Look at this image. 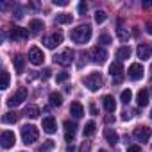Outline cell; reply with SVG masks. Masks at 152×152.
I'll return each mask as SVG.
<instances>
[{
  "mask_svg": "<svg viewBox=\"0 0 152 152\" xmlns=\"http://www.w3.org/2000/svg\"><path fill=\"white\" fill-rule=\"evenodd\" d=\"M29 61H31L34 66L43 64V61H45V54H43V50L38 48V47H32V48L29 50Z\"/></svg>",
  "mask_w": 152,
  "mask_h": 152,
  "instance_id": "52a82bcc",
  "label": "cell"
},
{
  "mask_svg": "<svg viewBox=\"0 0 152 152\" xmlns=\"http://www.w3.org/2000/svg\"><path fill=\"white\" fill-rule=\"evenodd\" d=\"M122 72H124V66H122V63L120 61H116V63H113L111 66H109V73L113 75V77H122Z\"/></svg>",
  "mask_w": 152,
  "mask_h": 152,
  "instance_id": "44dd1931",
  "label": "cell"
},
{
  "mask_svg": "<svg viewBox=\"0 0 152 152\" xmlns=\"http://www.w3.org/2000/svg\"><path fill=\"white\" fill-rule=\"evenodd\" d=\"M70 113H72V116H75V118H81V116L84 115V107H83V104H81V102H72V106H70Z\"/></svg>",
  "mask_w": 152,
  "mask_h": 152,
  "instance_id": "e0dca14e",
  "label": "cell"
},
{
  "mask_svg": "<svg viewBox=\"0 0 152 152\" xmlns=\"http://www.w3.org/2000/svg\"><path fill=\"white\" fill-rule=\"evenodd\" d=\"M136 102H138L140 107L148 106V91H147V90H140V91H138V97H136Z\"/></svg>",
  "mask_w": 152,
  "mask_h": 152,
  "instance_id": "ac0fdd59",
  "label": "cell"
},
{
  "mask_svg": "<svg viewBox=\"0 0 152 152\" xmlns=\"http://www.w3.org/2000/svg\"><path fill=\"white\" fill-rule=\"evenodd\" d=\"M66 152H75V148H73V145H68V147H66Z\"/></svg>",
  "mask_w": 152,
  "mask_h": 152,
  "instance_id": "ee69618b",
  "label": "cell"
},
{
  "mask_svg": "<svg viewBox=\"0 0 152 152\" xmlns=\"http://www.w3.org/2000/svg\"><path fill=\"white\" fill-rule=\"evenodd\" d=\"M99 152H106V150H104V148H100V150H99Z\"/></svg>",
  "mask_w": 152,
  "mask_h": 152,
  "instance_id": "f6af8a7d",
  "label": "cell"
},
{
  "mask_svg": "<svg viewBox=\"0 0 152 152\" xmlns=\"http://www.w3.org/2000/svg\"><path fill=\"white\" fill-rule=\"evenodd\" d=\"M143 66L141 64H138V63H134V64H131L129 66V79H132V81H140V79H143Z\"/></svg>",
  "mask_w": 152,
  "mask_h": 152,
  "instance_id": "8fae6325",
  "label": "cell"
},
{
  "mask_svg": "<svg viewBox=\"0 0 152 152\" xmlns=\"http://www.w3.org/2000/svg\"><path fill=\"white\" fill-rule=\"evenodd\" d=\"M99 43L109 45V43H111V36H109V34H100V38H99Z\"/></svg>",
  "mask_w": 152,
  "mask_h": 152,
  "instance_id": "e575fe53",
  "label": "cell"
},
{
  "mask_svg": "<svg viewBox=\"0 0 152 152\" xmlns=\"http://www.w3.org/2000/svg\"><path fill=\"white\" fill-rule=\"evenodd\" d=\"M120 99H122V102H124V104H129V102H131V99H132L131 90H124V91H122V95H120Z\"/></svg>",
  "mask_w": 152,
  "mask_h": 152,
  "instance_id": "4dcf8cb0",
  "label": "cell"
},
{
  "mask_svg": "<svg viewBox=\"0 0 152 152\" xmlns=\"http://www.w3.org/2000/svg\"><path fill=\"white\" fill-rule=\"evenodd\" d=\"M13 64H15L16 72L22 73L23 68H25V57H23V56H15V57H13Z\"/></svg>",
  "mask_w": 152,
  "mask_h": 152,
  "instance_id": "603a6c76",
  "label": "cell"
},
{
  "mask_svg": "<svg viewBox=\"0 0 152 152\" xmlns=\"http://www.w3.org/2000/svg\"><path fill=\"white\" fill-rule=\"evenodd\" d=\"M29 38V29H23V27H15L11 31V39L15 41H25Z\"/></svg>",
  "mask_w": 152,
  "mask_h": 152,
  "instance_id": "7c38bea8",
  "label": "cell"
},
{
  "mask_svg": "<svg viewBox=\"0 0 152 152\" xmlns=\"http://www.w3.org/2000/svg\"><path fill=\"white\" fill-rule=\"evenodd\" d=\"M116 57H118L120 63L125 61V59H129V57H131V47H120V48L116 50Z\"/></svg>",
  "mask_w": 152,
  "mask_h": 152,
  "instance_id": "7402d4cb",
  "label": "cell"
},
{
  "mask_svg": "<svg viewBox=\"0 0 152 152\" xmlns=\"http://www.w3.org/2000/svg\"><path fill=\"white\" fill-rule=\"evenodd\" d=\"M86 11H88V4H86V2H81V4H79V13L84 15Z\"/></svg>",
  "mask_w": 152,
  "mask_h": 152,
  "instance_id": "d590c367",
  "label": "cell"
},
{
  "mask_svg": "<svg viewBox=\"0 0 152 152\" xmlns=\"http://www.w3.org/2000/svg\"><path fill=\"white\" fill-rule=\"evenodd\" d=\"M150 91H152V88H150Z\"/></svg>",
  "mask_w": 152,
  "mask_h": 152,
  "instance_id": "7dc6e473",
  "label": "cell"
},
{
  "mask_svg": "<svg viewBox=\"0 0 152 152\" xmlns=\"http://www.w3.org/2000/svg\"><path fill=\"white\" fill-rule=\"evenodd\" d=\"M150 118H152V111H150Z\"/></svg>",
  "mask_w": 152,
  "mask_h": 152,
  "instance_id": "bcb514c9",
  "label": "cell"
},
{
  "mask_svg": "<svg viewBox=\"0 0 152 152\" xmlns=\"http://www.w3.org/2000/svg\"><path fill=\"white\" fill-rule=\"evenodd\" d=\"M147 32H148V34H152V22H148V23H147Z\"/></svg>",
  "mask_w": 152,
  "mask_h": 152,
  "instance_id": "7bdbcfd3",
  "label": "cell"
},
{
  "mask_svg": "<svg viewBox=\"0 0 152 152\" xmlns=\"http://www.w3.org/2000/svg\"><path fill=\"white\" fill-rule=\"evenodd\" d=\"M136 54H138V57H140L141 61H145V59H148V57L152 56V48H150L147 43H141V45H138Z\"/></svg>",
  "mask_w": 152,
  "mask_h": 152,
  "instance_id": "5bb4252c",
  "label": "cell"
},
{
  "mask_svg": "<svg viewBox=\"0 0 152 152\" xmlns=\"http://www.w3.org/2000/svg\"><path fill=\"white\" fill-rule=\"evenodd\" d=\"M150 127H147V125H140V127H136L134 129V138L140 141V143H147L148 141V138H150Z\"/></svg>",
  "mask_w": 152,
  "mask_h": 152,
  "instance_id": "ba28073f",
  "label": "cell"
},
{
  "mask_svg": "<svg viewBox=\"0 0 152 152\" xmlns=\"http://www.w3.org/2000/svg\"><path fill=\"white\" fill-rule=\"evenodd\" d=\"M70 38H72V41L79 43V45L88 43V41H90V38H91V27H90L88 23H86V25H79V27H75V29L70 32Z\"/></svg>",
  "mask_w": 152,
  "mask_h": 152,
  "instance_id": "6da1fadb",
  "label": "cell"
},
{
  "mask_svg": "<svg viewBox=\"0 0 152 152\" xmlns=\"http://www.w3.org/2000/svg\"><path fill=\"white\" fill-rule=\"evenodd\" d=\"M84 84H86V88L90 90V91H99L100 88H102V75L100 73H90L88 77L84 79Z\"/></svg>",
  "mask_w": 152,
  "mask_h": 152,
  "instance_id": "3957f363",
  "label": "cell"
},
{
  "mask_svg": "<svg viewBox=\"0 0 152 152\" xmlns=\"http://www.w3.org/2000/svg\"><path fill=\"white\" fill-rule=\"evenodd\" d=\"M25 116H29V118H38V116H39V107H38V106H27V107H25Z\"/></svg>",
  "mask_w": 152,
  "mask_h": 152,
  "instance_id": "4316f807",
  "label": "cell"
},
{
  "mask_svg": "<svg viewBox=\"0 0 152 152\" xmlns=\"http://www.w3.org/2000/svg\"><path fill=\"white\" fill-rule=\"evenodd\" d=\"M41 125H43V131L48 132V134H54L57 131V124H56V118L54 116H45L43 122H41Z\"/></svg>",
  "mask_w": 152,
  "mask_h": 152,
  "instance_id": "4fadbf2b",
  "label": "cell"
},
{
  "mask_svg": "<svg viewBox=\"0 0 152 152\" xmlns=\"http://www.w3.org/2000/svg\"><path fill=\"white\" fill-rule=\"evenodd\" d=\"M7 86H9V73L2 72V90H7Z\"/></svg>",
  "mask_w": 152,
  "mask_h": 152,
  "instance_id": "836d02e7",
  "label": "cell"
},
{
  "mask_svg": "<svg viewBox=\"0 0 152 152\" xmlns=\"http://www.w3.org/2000/svg\"><path fill=\"white\" fill-rule=\"evenodd\" d=\"M91 57H93V61H95L97 64H102V63L107 61V50L99 45V47H95V48L91 50Z\"/></svg>",
  "mask_w": 152,
  "mask_h": 152,
  "instance_id": "9c48e42d",
  "label": "cell"
},
{
  "mask_svg": "<svg viewBox=\"0 0 152 152\" xmlns=\"http://www.w3.org/2000/svg\"><path fill=\"white\" fill-rule=\"evenodd\" d=\"M38 136H39V132H38V129L34 127V125H23L22 127V140H23V143L25 145H31V143H34L36 140H38Z\"/></svg>",
  "mask_w": 152,
  "mask_h": 152,
  "instance_id": "7a4b0ae2",
  "label": "cell"
},
{
  "mask_svg": "<svg viewBox=\"0 0 152 152\" xmlns=\"http://www.w3.org/2000/svg\"><path fill=\"white\" fill-rule=\"evenodd\" d=\"M95 127H97V125H95V122H93V120H91V122H88V124L84 125V129H83V134H84V136H91V134L95 132Z\"/></svg>",
  "mask_w": 152,
  "mask_h": 152,
  "instance_id": "83f0119b",
  "label": "cell"
},
{
  "mask_svg": "<svg viewBox=\"0 0 152 152\" xmlns=\"http://www.w3.org/2000/svg\"><path fill=\"white\" fill-rule=\"evenodd\" d=\"M0 143H2L4 148H11V147L16 143L15 132H11V131H2V134H0Z\"/></svg>",
  "mask_w": 152,
  "mask_h": 152,
  "instance_id": "30bf717a",
  "label": "cell"
},
{
  "mask_svg": "<svg viewBox=\"0 0 152 152\" xmlns=\"http://www.w3.org/2000/svg\"><path fill=\"white\" fill-rule=\"evenodd\" d=\"M61 43H63V34L61 32H52V34H48V36L43 38V45L47 48H56Z\"/></svg>",
  "mask_w": 152,
  "mask_h": 152,
  "instance_id": "8992f818",
  "label": "cell"
},
{
  "mask_svg": "<svg viewBox=\"0 0 152 152\" xmlns=\"http://www.w3.org/2000/svg\"><path fill=\"white\" fill-rule=\"evenodd\" d=\"M25 99H27V88H18V90H16V93H13V95L7 99V106H9V107L20 106Z\"/></svg>",
  "mask_w": 152,
  "mask_h": 152,
  "instance_id": "5b68a950",
  "label": "cell"
},
{
  "mask_svg": "<svg viewBox=\"0 0 152 152\" xmlns=\"http://www.w3.org/2000/svg\"><path fill=\"white\" fill-rule=\"evenodd\" d=\"M68 77H70L68 72H61V73L56 75V81H57V83H64V81H68Z\"/></svg>",
  "mask_w": 152,
  "mask_h": 152,
  "instance_id": "d6a6232c",
  "label": "cell"
},
{
  "mask_svg": "<svg viewBox=\"0 0 152 152\" xmlns=\"http://www.w3.org/2000/svg\"><path fill=\"white\" fill-rule=\"evenodd\" d=\"M54 4H56V6H68L66 0H54Z\"/></svg>",
  "mask_w": 152,
  "mask_h": 152,
  "instance_id": "ab89813d",
  "label": "cell"
},
{
  "mask_svg": "<svg viewBox=\"0 0 152 152\" xmlns=\"http://www.w3.org/2000/svg\"><path fill=\"white\" fill-rule=\"evenodd\" d=\"M72 15H68V13H61V15H57L56 16V23H59V25H66V23H72Z\"/></svg>",
  "mask_w": 152,
  "mask_h": 152,
  "instance_id": "cb8c5ba5",
  "label": "cell"
},
{
  "mask_svg": "<svg viewBox=\"0 0 152 152\" xmlns=\"http://www.w3.org/2000/svg\"><path fill=\"white\" fill-rule=\"evenodd\" d=\"M104 136H106V140H107V143L109 145H116L118 143V134H116V131L115 129H106L104 131Z\"/></svg>",
  "mask_w": 152,
  "mask_h": 152,
  "instance_id": "d6986e66",
  "label": "cell"
},
{
  "mask_svg": "<svg viewBox=\"0 0 152 152\" xmlns=\"http://www.w3.org/2000/svg\"><path fill=\"white\" fill-rule=\"evenodd\" d=\"M113 122H115V116H111V115L106 116V124H113Z\"/></svg>",
  "mask_w": 152,
  "mask_h": 152,
  "instance_id": "b9f144b4",
  "label": "cell"
},
{
  "mask_svg": "<svg viewBox=\"0 0 152 152\" xmlns=\"http://www.w3.org/2000/svg\"><path fill=\"white\" fill-rule=\"evenodd\" d=\"M90 111H91V115H97V107H95V104H90Z\"/></svg>",
  "mask_w": 152,
  "mask_h": 152,
  "instance_id": "60d3db41",
  "label": "cell"
},
{
  "mask_svg": "<svg viewBox=\"0 0 152 152\" xmlns=\"http://www.w3.org/2000/svg\"><path fill=\"white\" fill-rule=\"evenodd\" d=\"M90 150H91V145H90V143H83L79 152H90Z\"/></svg>",
  "mask_w": 152,
  "mask_h": 152,
  "instance_id": "74e56055",
  "label": "cell"
},
{
  "mask_svg": "<svg viewBox=\"0 0 152 152\" xmlns=\"http://www.w3.org/2000/svg\"><path fill=\"white\" fill-rule=\"evenodd\" d=\"M127 152H141V148L138 145H131V147H127Z\"/></svg>",
  "mask_w": 152,
  "mask_h": 152,
  "instance_id": "f35d334b",
  "label": "cell"
},
{
  "mask_svg": "<svg viewBox=\"0 0 152 152\" xmlns=\"http://www.w3.org/2000/svg\"><path fill=\"white\" fill-rule=\"evenodd\" d=\"M54 147H56V143H54L52 140H47V141H45V145H41V147L38 148V152H48V150H52Z\"/></svg>",
  "mask_w": 152,
  "mask_h": 152,
  "instance_id": "f1b7e54d",
  "label": "cell"
},
{
  "mask_svg": "<svg viewBox=\"0 0 152 152\" xmlns=\"http://www.w3.org/2000/svg\"><path fill=\"white\" fill-rule=\"evenodd\" d=\"M61 104H63V95H61V93H57V91L50 93V106H54V107H59Z\"/></svg>",
  "mask_w": 152,
  "mask_h": 152,
  "instance_id": "d4e9b609",
  "label": "cell"
},
{
  "mask_svg": "<svg viewBox=\"0 0 152 152\" xmlns=\"http://www.w3.org/2000/svg\"><path fill=\"white\" fill-rule=\"evenodd\" d=\"M106 18H107L106 11H97V13H95V22H97V23H104Z\"/></svg>",
  "mask_w": 152,
  "mask_h": 152,
  "instance_id": "1f68e13d",
  "label": "cell"
},
{
  "mask_svg": "<svg viewBox=\"0 0 152 152\" xmlns=\"http://www.w3.org/2000/svg\"><path fill=\"white\" fill-rule=\"evenodd\" d=\"M29 29H31V32H32V34H38V32L43 29V22H41V20H31Z\"/></svg>",
  "mask_w": 152,
  "mask_h": 152,
  "instance_id": "484cf974",
  "label": "cell"
},
{
  "mask_svg": "<svg viewBox=\"0 0 152 152\" xmlns=\"http://www.w3.org/2000/svg\"><path fill=\"white\" fill-rule=\"evenodd\" d=\"M73 56H75V52H73L72 48H64L63 52H59V54L54 57V61H56L57 64H61V66H68V64H72Z\"/></svg>",
  "mask_w": 152,
  "mask_h": 152,
  "instance_id": "277c9868",
  "label": "cell"
},
{
  "mask_svg": "<svg viewBox=\"0 0 152 152\" xmlns=\"http://www.w3.org/2000/svg\"><path fill=\"white\" fill-rule=\"evenodd\" d=\"M116 36H118L122 41H127V39H129V32H127L124 27H118V29H116Z\"/></svg>",
  "mask_w": 152,
  "mask_h": 152,
  "instance_id": "f546056e",
  "label": "cell"
},
{
  "mask_svg": "<svg viewBox=\"0 0 152 152\" xmlns=\"http://www.w3.org/2000/svg\"><path fill=\"white\" fill-rule=\"evenodd\" d=\"M18 120H20V113H16V111H9V113H6L2 116L4 124H16Z\"/></svg>",
  "mask_w": 152,
  "mask_h": 152,
  "instance_id": "ffe728a7",
  "label": "cell"
},
{
  "mask_svg": "<svg viewBox=\"0 0 152 152\" xmlns=\"http://www.w3.org/2000/svg\"><path fill=\"white\" fill-rule=\"evenodd\" d=\"M132 116H134V111H131V113H129V111H124V113H122V118H124V120H129V118H132Z\"/></svg>",
  "mask_w": 152,
  "mask_h": 152,
  "instance_id": "8d00e7d4",
  "label": "cell"
},
{
  "mask_svg": "<svg viewBox=\"0 0 152 152\" xmlns=\"http://www.w3.org/2000/svg\"><path fill=\"white\" fill-rule=\"evenodd\" d=\"M102 106H104V109L107 113H115V109H116V102H115V99L111 95H106L102 99Z\"/></svg>",
  "mask_w": 152,
  "mask_h": 152,
  "instance_id": "2e32d148",
  "label": "cell"
},
{
  "mask_svg": "<svg viewBox=\"0 0 152 152\" xmlns=\"http://www.w3.org/2000/svg\"><path fill=\"white\" fill-rule=\"evenodd\" d=\"M75 124L73 122H70V120H66L64 122V140L66 141H72L73 138H75Z\"/></svg>",
  "mask_w": 152,
  "mask_h": 152,
  "instance_id": "9a60e30c",
  "label": "cell"
}]
</instances>
